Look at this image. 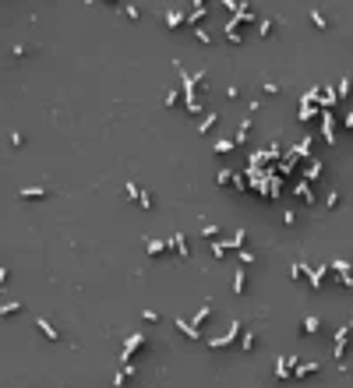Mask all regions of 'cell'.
<instances>
[{
    "label": "cell",
    "instance_id": "5bb4252c",
    "mask_svg": "<svg viewBox=\"0 0 353 388\" xmlns=\"http://www.w3.org/2000/svg\"><path fill=\"white\" fill-rule=\"evenodd\" d=\"M325 272H329V265H325V268H311V276H307L311 290H322V283H325Z\"/></svg>",
    "mask_w": 353,
    "mask_h": 388
},
{
    "label": "cell",
    "instance_id": "d590c367",
    "mask_svg": "<svg viewBox=\"0 0 353 388\" xmlns=\"http://www.w3.org/2000/svg\"><path fill=\"white\" fill-rule=\"evenodd\" d=\"M11 145L21 148V145H25V134H21V131H11Z\"/></svg>",
    "mask_w": 353,
    "mask_h": 388
},
{
    "label": "cell",
    "instance_id": "f1b7e54d",
    "mask_svg": "<svg viewBox=\"0 0 353 388\" xmlns=\"http://www.w3.org/2000/svg\"><path fill=\"white\" fill-rule=\"evenodd\" d=\"M0 310H4V318H7V314H14V310H21V300H7Z\"/></svg>",
    "mask_w": 353,
    "mask_h": 388
},
{
    "label": "cell",
    "instance_id": "f35d334b",
    "mask_svg": "<svg viewBox=\"0 0 353 388\" xmlns=\"http://www.w3.org/2000/svg\"><path fill=\"white\" fill-rule=\"evenodd\" d=\"M233 177H237V173H230V170H219V184H233Z\"/></svg>",
    "mask_w": 353,
    "mask_h": 388
},
{
    "label": "cell",
    "instance_id": "74e56055",
    "mask_svg": "<svg viewBox=\"0 0 353 388\" xmlns=\"http://www.w3.org/2000/svg\"><path fill=\"white\" fill-rule=\"evenodd\" d=\"M325 205H329V208H336V205H339V191H329V198H325Z\"/></svg>",
    "mask_w": 353,
    "mask_h": 388
},
{
    "label": "cell",
    "instance_id": "9a60e30c",
    "mask_svg": "<svg viewBox=\"0 0 353 388\" xmlns=\"http://www.w3.org/2000/svg\"><path fill=\"white\" fill-rule=\"evenodd\" d=\"M318 177H322V159H307V177H304V180L315 184Z\"/></svg>",
    "mask_w": 353,
    "mask_h": 388
},
{
    "label": "cell",
    "instance_id": "4316f807",
    "mask_svg": "<svg viewBox=\"0 0 353 388\" xmlns=\"http://www.w3.org/2000/svg\"><path fill=\"white\" fill-rule=\"evenodd\" d=\"M124 191H127V198H131V201H138V198H141V187H138L134 180H127V184H124Z\"/></svg>",
    "mask_w": 353,
    "mask_h": 388
},
{
    "label": "cell",
    "instance_id": "e0dca14e",
    "mask_svg": "<svg viewBox=\"0 0 353 388\" xmlns=\"http://www.w3.org/2000/svg\"><path fill=\"white\" fill-rule=\"evenodd\" d=\"M304 276H311V268H307V265H300V261H293V265H290V279H293V283H300Z\"/></svg>",
    "mask_w": 353,
    "mask_h": 388
},
{
    "label": "cell",
    "instance_id": "4dcf8cb0",
    "mask_svg": "<svg viewBox=\"0 0 353 388\" xmlns=\"http://www.w3.org/2000/svg\"><path fill=\"white\" fill-rule=\"evenodd\" d=\"M336 99H350V82H346V78L339 82V92H336Z\"/></svg>",
    "mask_w": 353,
    "mask_h": 388
},
{
    "label": "cell",
    "instance_id": "ac0fdd59",
    "mask_svg": "<svg viewBox=\"0 0 353 388\" xmlns=\"http://www.w3.org/2000/svg\"><path fill=\"white\" fill-rule=\"evenodd\" d=\"M247 134H251V116L237 127V134H233V145H244V141H247Z\"/></svg>",
    "mask_w": 353,
    "mask_h": 388
},
{
    "label": "cell",
    "instance_id": "8d00e7d4",
    "mask_svg": "<svg viewBox=\"0 0 353 388\" xmlns=\"http://www.w3.org/2000/svg\"><path fill=\"white\" fill-rule=\"evenodd\" d=\"M212 254L223 258V254H226V244H223V240H212Z\"/></svg>",
    "mask_w": 353,
    "mask_h": 388
},
{
    "label": "cell",
    "instance_id": "30bf717a",
    "mask_svg": "<svg viewBox=\"0 0 353 388\" xmlns=\"http://www.w3.org/2000/svg\"><path fill=\"white\" fill-rule=\"evenodd\" d=\"M276 374H279V378H293V374H297V360H293V357H283V360L276 364Z\"/></svg>",
    "mask_w": 353,
    "mask_h": 388
},
{
    "label": "cell",
    "instance_id": "4fadbf2b",
    "mask_svg": "<svg viewBox=\"0 0 353 388\" xmlns=\"http://www.w3.org/2000/svg\"><path fill=\"white\" fill-rule=\"evenodd\" d=\"M35 325H39V332H43V335H46V339H50V342H53V339H57V335H60V332H57V328H53V321H50V318H35Z\"/></svg>",
    "mask_w": 353,
    "mask_h": 388
},
{
    "label": "cell",
    "instance_id": "2e32d148",
    "mask_svg": "<svg viewBox=\"0 0 353 388\" xmlns=\"http://www.w3.org/2000/svg\"><path fill=\"white\" fill-rule=\"evenodd\" d=\"M180 25H187L184 11H166V28H180Z\"/></svg>",
    "mask_w": 353,
    "mask_h": 388
},
{
    "label": "cell",
    "instance_id": "277c9868",
    "mask_svg": "<svg viewBox=\"0 0 353 388\" xmlns=\"http://www.w3.org/2000/svg\"><path fill=\"white\" fill-rule=\"evenodd\" d=\"M240 332H244V325H240V321H233L226 335H219V339H212V346L219 349V346H230V342H237V339H240Z\"/></svg>",
    "mask_w": 353,
    "mask_h": 388
},
{
    "label": "cell",
    "instance_id": "d6986e66",
    "mask_svg": "<svg viewBox=\"0 0 353 388\" xmlns=\"http://www.w3.org/2000/svg\"><path fill=\"white\" fill-rule=\"evenodd\" d=\"M131 374H134V364H124V371H120V374H117V378H113V388H124Z\"/></svg>",
    "mask_w": 353,
    "mask_h": 388
},
{
    "label": "cell",
    "instance_id": "44dd1931",
    "mask_svg": "<svg viewBox=\"0 0 353 388\" xmlns=\"http://www.w3.org/2000/svg\"><path fill=\"white\" fill-rule=\"evenodd\" d=\"M209 314H212V307H209V303H202V307H198V314H194V318H191V325H194V328H202Z\"/></svg>",
    "mask_w": 353,
    "mask_h": 388
},
{
    "label": "cell",
    "instance_id": "6da1fadb",
    "mask_svg": "<svg viewBox=\"0 0 353 388\" xmlns=\"http://www.w3.org/2000/svg\"><path fill=\"white\" fill-rule=\"evenodd\" d=\"M350 332H353V325H343V328L336 332V342H332V360H343V357H346V349H350Z\"/></svg>",
    "mask_w": 353,
    "mask_h": 388
},
{
    "label": "cell",
    "instance_id": "603a6c76",
    "mask_svg": "<svg viewBox=\"0 0 353 388\" xmlns=\"http://www.w3.org/2000/svg\"><path fill=\"white\" fill-rule=\"evenodd\" d=\"M322 371V364H315V360H311V364H297V378H307V374H318Z\"/></svg>",
    "mask_w": 353,
    "mask_h": 388
},
{
    "label": "cell",
    "instance_id": "e575fe53",
    "mask_svg": "<svg viewBox=\"0 0 353 388\" xmlns=\"http://www.w3.org/2000/svg\"><path fill=\"white\" fill-rule=\"evenodd\" d=\"M138 205H141V208H145V212H148V208H152V194H148V191H141V198H138Z\"/></svg>",
    "mask_w": 353,
    "mask_h": 388
},
{
    "label": "cell",
    "instance_id": "7402d4cb",
    "mask_svg": "<svg viewBox=\"0 0 353 388\" xmlns=\"http://www.w3.org/2000/svg\"><path fill=\"white\" fill-rule=\"evenodd\" d=\"M318 328H322V318H318V314H307V318H304V335L318 332Z\"/></svg>",
    "mask_w": 353,
    "mask_h": 388
},
{
    "label": "cell",
    "instance_id": "3957f363",
    "mask_svg": "<svg viewBox=\"0 0 353 388\" xmlns=\"http://www.w3.org/2000/svg\"><path fill=\"white\" fill-rule=\"evenodd\" d=\"M18 198L21 201H43V198H50V187H21Z\"/></svg>",
    "mask_w": 353,
    "mask_h": 388
},
{
    "label": "cell",
    "instance_id": "d6a6232c",
    "mask_svg": "<svg viewBox=\"0 0 353 388\" xmlns=\"http://www.w3.org/2000/svg\"><path fill=\"white\" fill-rule=\"evenodd\" d=\"M194 35H198V43H205V46L212 43V32H205V28H194Z\"/></svg>",
    "mask_w": 353,
    "mask_h": 388
},
{
    "label": "cell",
    "instance_id": "cb8c5ba5",
    "mask_svg": "<svg viewBox=\"0 0 353 388\" xmlns=\"http://www.w3.org/2000/svg\"><path fill=\"white\" fill-rule=\"evenodd\" d=\"M177 328H180V335H187V339H198V328H194L191 321H184V318H177Z\"/></svg>",
    "mask_w": 353,
    "mask_h": 388
},
{
    "label": "cell",
    "instance_id": "8fae6325",
    "mask_svg": "<svg viewBox=\"0 0 353 388\" xmlns=\"http://www.w3.org/2000/svg\"><path fill=\"white\" fill-rule=\"evenodd\" d=\"M226 39H230V43H233V46H240V43H244V35H240V25H237V21H233V18L226 21Z\"/></svg>",
    "mask_w": 353,
    "mask_h": 388
},
{
    "label": "cell",
    "instance_id": "836d02e7",
    "mask_svg": "<svg viewBox=\"0 0 353 388\" xmlns=\"http://www.w3.org/2000/svg\"><path fill=\"white\" fill-rule=\"evenodd\" d=\"M311 21H315V28H329V21H325L318 11H311Z\"/></svg>",
    "mask_w": 353,
    "mask_h": 388
},
{
    "label": "cell",
    "instance_id": "8992f818",
    "mask_svg": "<svg viewBox=\"0 0 353 388\" xmlns=\"http://www.w3.org/2000/svg\"><path fill=\"white\" fill-rule=\"evenodd\" d=\"M145 251H148V258H163L166 251H170V240H145Z\"/></svg>",
    "mask_w": 353,
    "mask_h": 388
},
{
    "label": "cell",
    "instance_id": "f546056e",
    "mask_svg": "<svg viewBox=\"0 0 353 388\" xmlns=\"http://www.w3.org/2000/svg\"><path fill=\"white\" fill-rule=\"evenodd\" d=\"M244 240H247V233H244V229L233 233V247H240V251H244Z\"/></svg>",
    "mask_w": 353,
    "mask_h": 388
},
{
    "label": "cell",
    "instance_id": "484cf974",
    "mask_svg": "<svg viewBox=\"0 0 353 388\" xmlns=\"http://www.w3.org/2000/svg\"><path fill=\"white\" fill-rule=\"evenodd\" d=\"M272 25H276V18H258V35H272Z\"/></svg>",
    "mask_w": 353,
    "mask_h": 388
},
{
    "label": "cell",
    "instance_id": "9c48e42d",
    "mask_svg": "<svg viewBox=\"0 0 353 388\" xmlns=\"http://www.w3.org/2000/svg\"><path fill=\"white\" fill-rule=\"evenodd\" d=\"M293 194H297L304 205H315V191H311V184H307V180H300V184L293 187Z\"/></svg>",
    "mask_w": 353,
    "mask_h": 388
},
{
    "label": "cell",
    "instance_id": "ab89813d",
    "mask_svg": "<svg viewBox=\"0 0 353 388\" xmlns=\"http://www.w3.org/2000/svg\"><path fill=\"white\" fill-rule=\"evenodd\" d=\"M346 127H350V131H353V109H350V113H346Z\"/></svg>",
    "mask_w": 353,
    "mask_h": 388
},
{
    "label": "cell",
    "instance_id": "ba28073f",
    "mask_svg": "<svg viewBox=\"0 0 353 388\" xmlns=\"http://www.w3.org/2000/svg\"><path fill=\"white\" fill-rule=\"evenodd\" d=\"M170 247H173L180 258H191V247H187V237H184V233H173V237H170Z\"/></svg>",
    "mask_w": 353,
    "mask_h": 388
},
{
    "label": "cell",
    "instance_id": "d4e9b609",
    "mask_svg": "<svg viewBox=\"0 0 353 388\" xmlns=\"http://www.w3.org/2000/svg\"><path fill=\"white\" fill-rule=\"evenodd\" d=\"M216 124H219V113H209L205 120H202V127H198V134H209V131L216 127Z\"/></svg>",
    "mask_w": 353,
    "mask_h": 388
},
{
    "label": "cell",
    "instance_id": "83f0119b",
    "mask_svg": "<svg viewBox=\"0 0 353 388\" xmlns=\"http://www.w3.org/2000/svg\"><path fill=\"white\" fill-rule=\"evenodd\" d=\"M233 148H237V145H233V138H219L216 141V152H233Z\"/></svg>",
    "mask_w": 353,
    "mask_h": 388
},
{
    "label": "cell",
    "instance_id": "ffe728a7",
    "mask_svg": "<svg viewBox=\"0 0 353 388\" xmlns=\"http://www.w3.org/2000/svg\"><path fill=\"white\" fill-rule=\"evenodd\" d=\"M244 290H247V272H233V293L240 296Z\"/></svg>",
    "mask_w": 353,
    "mask_h": 388
},
{
    "label": "cell",
    "instance_id": "7a4b0ae2",
    "mask_svg": "<svg viewBox=\"0 0 353 388\" xmlns=\"http://www.w3.org/2000/svg\"><path fill=\"white\" fill-rule=\"evenodd\" d=\"M145 346H148V339H145L141 332H134V335L124 342V357H120V360H127V364H131V357L138 353V349H145Z\"/></svg>",
    "mask_w": 353,
    "mask_h": 388
},
{
    "label": "cell",
    "instance_id": "7c38bea8",
    "mask_svg": "<svg viewBox=\"0 0 353 388\" xmlns=\"http://www.w3.org/2000/svg\"><path fill=\"white\" fill-rule=\"evenodd\" d=\"M297 116H300V120H315V116H322V109H318L315 102H300V109H297Z\"/></svg>",
    "mask_w": 353,
    "mask_h": 388
},
{
    "label": "cell",
    "instance_id": "1f68e13d",
    "mask_svg": "<svg viewBox=\"0 0 353 388\" xmlns=\"http://www.w3.org/2000/svg\"><path fill=\"white\" fill-rule=\"evenodd\" d=\"M240 346H244V349H254V332H244V335H240Z\"/></svg>",
    "mask_w": 353,
    "mask_h": 388
},
{
    "label": "cell",
    "instance_id": "5b68a950",
    "mask_svg": "<svg viewBox=\"0 0 353 388\" xmlns=\"http://www.w3.org/2000/svg\"><path fill=\"white\" fill-rule=\"evenodd\" d=\"M332 268H336V279H339V286H346V290H350V286H353V276H350V261H343V258H339V261H332Z\"/></svg>",
    "mask_w": 353,
    "mask_h": 388
},
{
    "label": "cell",
    "instance_id": "52a82bcc",
    "mask_svg": "<svg viewBox=\"0 0 353 388\" xmlns=\"http://www.w3.org/2000/svg\"><path fill=\"white\" fill-rule=\"evenodd\" d=\"M322 127H325V131H322V134H325V141H329V145H336V120H332V109H325V113H322Z\"/></svg>",
    "mask_w": 353,
    "mask_h": 388
}]
</instances>
